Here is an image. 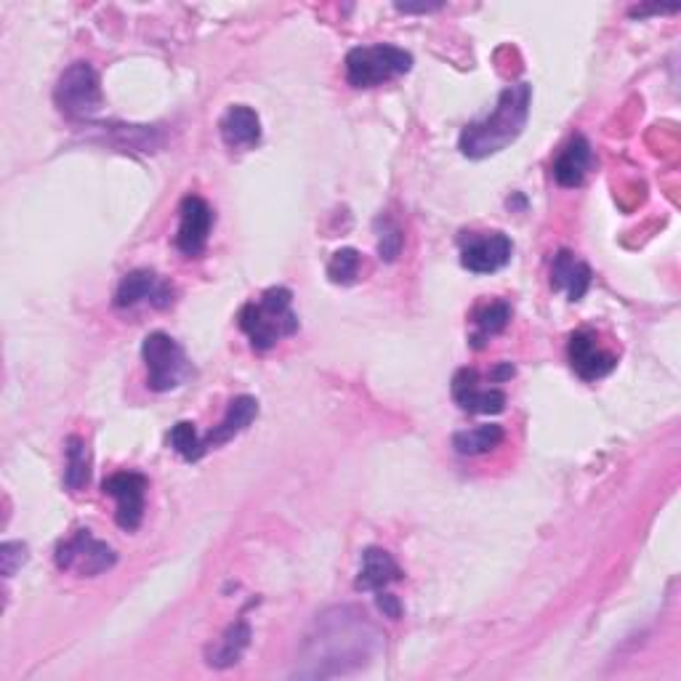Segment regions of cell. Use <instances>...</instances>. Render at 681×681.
<instances>
[{
    "label": "cell",
    "instance_id": "1",
    "mask_svg": "<svg viewBox=\"0 0 681 681\" xmlns=\"http://www.w3.org/2000/svg\"><path fill=\"white\" fill-rule=\"evenodd\" d=\"M384 647V634L360 607H330L311 623L298 655L296 677L330 679L365 668Z\"/></svg>",
    "mask_w": 681,
    "mask_h": 681
},
{
    "label": "cell",
    "instance_id": "2",
    "mask_svg": "<svg viewBox=\"0 0 681 681\" xmlns=\"http://www.w3.org/2000/svg\"><path fill=\"white\" fill-rule=\"evenodd\" d=\"M530 102H533V86L530 83H517V86L503 88L496 102V109L485 115L482 120L469 123L460 131V152L471 160H485L514 145L519 134L528 126Z\"/></svg>",
    "mask_w": 681,
    "mask_h": 681
},
{
    "label": "cell",
    "instance_id": "3",
    "mask_svg": "<svg viewBox=\"0 0 681 681\" xmlns=\"http://www.w3.org/2000/svg\"><path fill=\"white\" fill-rule=\"evenodd\" d=\"M240 328L245 330L256 352H269L272 347H277V341L288 339L298 330L294 294L288 288L264 290L258 301L240 309Z\"/></svg>",
    "mask_w": 681,
    "mask_h": 681
},
{
    "label": "cell",
    "instance_id": "4",
    "mask_svg": "<svg viewBox=\"0 0 681 681\" xmlns=\"http://www.w3.org/2000/svg\"><path fill=\"white\" fill-rule=\"evenodd\" d=\"M413 56L400 45H357L347 54V81L354 88H373L411 73Z\"/></svg>",
    "mask_w": 681,
    "mask_h": 681
},
{
    "label": "cell",
    "instance_id": "5",
    "mask_svg": "<svg viewBox=\"0 0 681 681\" xmlns=\"http://www.w3.org/2000/svg\"><path fill=\"white\" fill-rule=\"evenodd\" d=\"M56 107L62 109L67 118L88 120L102 109V86L99 75L88 62H75L64 70L60 83L54 91Z\"/></svg>",
    "mask_w": 681,
    "mask_h": 681
},
{
    "label": "cell",
    "instance_id": "6",
    "mask_svg": "<svg viewBox=\"0 0 681 681\" xmlns=\"http://www.w3.org/2000/svg\"><path fill=\"white\" fill-rule=\"evenodd\" d=\"M56 567L62 573H75L77 578H96L118 564V554L107 541H99L91 530H77L56 546Z\"/></svg>",
    "mask_w": 681,
    "mask_h": 681
},
{
    "label": "cell",
    "instance_id": "7",
    "mask_svg": "<svg viewBox=\"0 0 681 681\" xmlns=\"http://www.w3.org/2000/svg\"><path fill=\"white\" fill-rule=\"evenodd\" d=\"M152 392H171L187 375V354L168 333H149L141 347Z\"/></svg>",
    "mask_w": 681,
    "mask_h": 681
},
{
    "label": "cell",
    "instance_id": "8",
    "mask_svg": "<svg viewBox=\"0 0 681 681\" xmlns=\"http://www.w3.org/2000/svg\"><path fill=\"white\" fill-rule=\"evenodd\" d=\"M514 243L503 232H469L460 237V264L475 275H492L511 262Z\"/></svg>",
    "mask_w": 681,
    "mask_h": 681
},
{
    "label": "cell",
    "instance_id": "9",
    "mask_svg": "<svg viewBox=\"0 0 681 681\" xmlns=\"http://www.w3.org/2000/svg\"><path fill=\"white\" fill-rule=\"evenodd\" d=\"M104 496L118 501V524L126 533H136L145 519V498H147V477L139 471H118L107 477L102 485Z\"/></svg>",
    "mask_w": 681,
    "mask_h": 681
},
{
    "label": "cell",
    "instance_id": "10",
    "mask_svg": "<svg viewBox=\"0 0 681 681\" xmlns=\"http://www.w3.org/2000/svg\"><path fill=\"white\" fill-rule=\"evenodd\" d=\"M149 301L152 307L166 309L173 304V285L155 275L152 269H134L123 277L115 290V307L131 309L136 304Z\"/></svg>",
    "mask_w": 681,
    "mask_h": 681
},
{
    "label": "cell",
    "instance_id": "11",
    "mask_svg": "<svg viewBox=\"0 0 681 681\" xmlns=\"http://www.w3.org/2000/svg\"><path fill=\"white\" fill-rule=\"evenodd\" d=\"M179 235H177V248L184 253V256H200L208 245V235H211L213 226V208L205 203L203 198L198 194H190V198L181 200L179 208Z\"/></svg>",
    "mask_w": 681,
    "mask_h": 681
},
{
    "label": "cell",
    "instance_id": "12",
    "mask_svg": "<svg viewBox=\"0 0 681 681\" xmlns=\"http://www.w3.org/2000/svg\"><path fill=\"white\" fill-rule=\"evenodd\" d=\"M453 400L464 413L498 415L506 411V394L496 386H479V373L471 368H460L453 375Z\"/></svg>",
    "mask_w": 681,
    "mask_h": 681
},
{
    "label": "cell",
    "instance_id": "13",
    "mask_svg": "<svg viewBox=\"0 0 681 681\" xmlns=\"http://www.w3.org/2000/svg\"><path fill=\"white\" fill-rule=\"evenodd\" d=\"M567 357L573 371L578 373L583 381L605 379V375L613 373L615 365H618V357L605 352V349L599 347L594 330H578V333H573L567 347Z\"/></svg>",
    "mask_w": 681,
    "mask_h": 681
},
{
    "label": "cell",
    "instance_id": "14",
    "mask_svg": "<svg viewBox=\"0 0 681 681\" xmlns=\"http://www.w3.org/2000/svg\"><path fill=\"white\" fill-rule=\"evenodd\" d=\"M258 418V402L248 397V394H243V397L232 400L230 407H226V415L222 418V424L213 426L211 432L203 437V450H216V447H222L230 443V439H235L237 434H243L253 421Z\"/></svg>",
    "mask_w": 681,
    "mask_h": 681
},
{
    "label": "cell",
    "instance_id": "15",
    "mask_svg": "<svg viewBox=\"0 0 681 681\" xmlns=\"http://www.w3.org/2000/svg\"><path fill=\"white\" fill-rule=\"evenodd\" d=\"M551 285L554 290H567L570 301H581L592 288V269L573 251H560L551 264Z\"/></svg>",
    "mask_w": 681,
    "mask_h": 681
},
{
    "label": "cell",
    "instance_id": "16",
    "mask_svg": "<svg viewBox=\"0 0 681 681\" xmlns=\"http://www.w3.org/2000/svg\"><path fill=\"white\" fill-rule=\"evenodd\" d=\"M402 581V570L400 564L392 560V554L379 546L365 549L362 554V570L357 575V592H384L386 586Z\"/></svg>",
    "mask_w": 681,
    "mask_h": 681
},
{
    "label": "cell",
    "instance_id": "17",
    "mask_svg": "<svg viewBox=\"0 0 681 681\" xmlns=\"http://www.w3.org/2000/svg\"><path fill=\"white\" fill-rule=\"evenodd\" d=\"M219 128H222L224 145L232 149H251L262 139V120H258L256 109L245 107V104H235V107L226 109Z\"/></svg>",
    "mask_w": 681,
    "mask_h": 681
},
{
    "label": "cell",
    "instance_id": "18",
    "mask_svg": "<svg viewBox=\"0 0 681 681\" xmlns=\"http://www.w3.org/2000/svg\"><path fill=\"white\" fill-rule=\"evenodd\" d=\"M588 168H592V145H588L586 136L578 134L567 141V147L556 158L554 179L562 187H578L586 179Z\"/></svg>",
    "mask_w": 681,
    "mask_h": 681
},
{
    "label": "cell",
    "instance_id": "19",
    "mask_svg": "<svg viewBox=\"0 0 681 681\" xmlns=\"http://www.w3.org/2000/svg\"><path fill=\"white\" fill-rule=\"evenodd\" d=\"M251 645V626L245 620L232 623L230 628L222 634V639L216 641L213 647H208V666L213 668H232L240 663L243 652L248 650Z\"/></svg>",
    "mask_w": 681,
    "mask_h": 681
},
{
    "label": "cell",
    "instance_id": "20",
    "mask_svg": "<svg viewBox=\"0 0 681 681\" xmlns=\"http://www.w3.org/2000/svg\"><path fill=\"white\" fill-rule=\"evenodd\" d=\"M501 443L503 429L498 424H485L453 434V447H456L458 456H482V453L496 450Z\"/></svg>",
    "mask_w": 681,
    "mask_h": 681
},
{
    "label": "cell",
    "instance_id": "21",
    "mask_svg": "<svg viewBox=\"0 0 681 681\" xmlns=\"http://www.w3.org/2000/svg\"><path fill=\"white\" fill-rule=\"evenodd\" d=\"M511 322V307L506 301H490L482 304L475 311V336H471V341H475L477 349L485 347V341L492 339V336L503 333L506 326Z\"/></svg>",
    "mask_w": 681,
    "mask_h": 681
},
{
    "label": "cell",
    "instance_id": "22",
    "mask_svg": "<svg viewBox=\"0 0 681 681\" xmlns=\"http://www.w3.org/2000/svg\"><path fill=\"white\" fill-rule=\"evenodd\" d=\"M91 479V453L81 437L67 439V469H64V488L81 492Z\"/></svg>",
    "mask_w": 681,
    "mask_h": 681
},
{
    "label": "cell",
    "instance_id": "23",
    "mask_svg": "<svg viewBox=\"0 0 681 681\" xmlns=\"http://www.w3.org/2000/svg\"><path fill=\"white\" fill-rule=\"evenodd\" d=\"M168 443H171V447L179 453L181 458L190 460V464L205 456L203 437H200L198 429H194V424H190V421H179V424L171 429V434H168Z\"/></svg>",
    "mask_w": 681,
    "mask_h": 681
},
{
    "label": "cell",
    "instance_id": "24",
    "mask_svg": "<svg viewBox=\"0 0 681 681\" xmlns=\"http://www.w3.org/2000/svg\"><path fill=\"white\" fill-rule=\"evenodd\" d=\"M357 272H360V253L354 248H341L333 253L328 264V277L339 285H349L357 280Z\"/></svg>",
    "mask_w": 681,
    "mask_h": 681
},
{
    "label": "cell",
    "instance_id": "25",
    "mask_svg": "<svg viewBox=\"0 0 681 681\" xmlns=\"http://www.w3.org/2000/svg\"><path fill=\"white\" fill-rule=\"evenodd\" d=\"M375 230H379V256L384 258V262H397L402 245H405V235H402L400 226L394 224L392 219L381 216L379 222H375Z\"/></svg>",
    "mask_w": 681,
    "mask_h": 681
},
{
    "label": "cell",
    "instance_id": "26",
    "mask_svg": "<svg viewBox=\"0 0 681 681\" xmlns=\"http://www.w3.org/2000/svg\"><path fill=\"white\" fill-rule=\"evenodd\" d=\"M30 560L28 546L19 541H6L3 546H0V567H3L6 578H11V575L17 573L19 567H22L24 562Z\"/></svg>",
    "mask_w": 681,
    "mask_h": 681
},
{
    "label": "cell",
    "instance_id": "27",
    "mask_svg": "<svg viewBox=\"0 0 681 681\" xmlns=\"http://www.w3.org/2000/svg\"><path fill=\"white\" fill-rule=\"evenodd\" d=\"M379 609L386 615V618H392V620H400V615H402L397 596L384 594V592H379Z\"/></svg>",
    "mask_w": 681,
    "mask_h": 681
},
{
    "label": "cell",
    "instance_id": "28",
    "mask_svg": "<svg viewBox=\"0 0 681 681\" xmlns=\"http://www.w3.org/2000/svg\"><path fill=\"white\" fill-rule=\"evenodd\" d=\"M511 375H514V368L501 365V368H496V371H492V381H506V379H511Z\"/></svg>",
    "mask_w": 681,
    "mask_h": 681
}]
</instances>
